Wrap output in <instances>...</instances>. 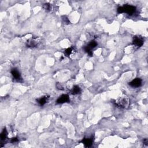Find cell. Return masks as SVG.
Instances as JSON below:
<instances>
[{
	"mask_svg": "<svg viewBox=\"0 0 148 148\" xmlns=\"http://www.w3.org/2000/svg\"><path fill=\"white\" fill-rule=\"evenodd\" d=\"M117 13H126L129 15H132L136 11V7L130 5H124L123 6H120L117 9Z\"/></svg>",
	"mask_w": 148,
	"mask_h": 148,
	"instance_id": "1",
	"label": "cell"
},
{
	"mask_svg": "<svg viewBox=\"0 0 148 148\" xmlns=\"http://www.w3.org/2000/svg\"><path fill=\"white\" fill-rule=\"evenodd\" d=\"M97 46V43L96 41H91L89 44L87 45V46H85L84 47V51L86 52H87L90 56H93V52L91 51L92 49H93Z\"/></svg>",
	"mask_w": 148,
	"mask_h": 148,
	"instance_id": "2",
	"label": "cell"
},
{
	"mask_svg": "<svg viewBox=\"0 0 148 148\" xmlns=\"http://www.w3.org/2000/svg\"><path fill=\"white\" fill-rule=\"evenodd\" d=\"M69 101V97L68 95L67 94H62V96L59 97V98L57 100L56 104H60L66 103V102H68Z\"/></svg>",
	"mask_w": 148,
	"mask_h": 148,
	"instance_id": "3",
	"label": "cell"
},
{
	"mask_svg": "<svg viewBox=\"0 0 148 148\" xmlns=\"http://www.w3.org/2000/svg\"><path fill=\"white\" fill-rule=\"evenodd\" d=\"M142 82V81L141 79L136 78L134 80H132L131 82H130L129 83V84L131 87L136 88V87H139L141 86Z\"/></svg>",
	"mask_w": 148,
	"mask_h": 148,
	"instance_id": "4",
	"label": "cell"
},
{
	"mask_svg": "<svg viewBox=\"0 0 148 148\" xmlns=\"http://www.w3.org/2000/svg\"><path fill=\"white\" fill-rule=\"evenodd\" d=\"M11 74L12 75V76H13V78L16 80V81H18V82H20L22 81V78L21 75L17 69L16 68L12 69L11 71Z\"/></svg>",
	"mask_w": 148,
	"mask_h": 148,
	"instance_id": "5",
	"label": "cell"
},
{
	"mask_svg": "<svg viewBox=\"0 0 148 148\" xmlns=\"http://www.w3.org/2000/svg\"><path fill=\"white\" fill-rule=\"evenodd\" d=\"M143 44H144V41L141 38L137 37L134 38L133 41H132V45L134 46L137 47H140L142 46Z\"/></svg>",
	"mask_w": 148,
	"mask_h": 148,
	"instance_id": "6",
	"label": "cell"
},
{
	"mask_svg": "<svg viewBox=\"0 0 148 148\" xmlns=\"http://www.w3.org/2000/svg\"><path fill=\"white\" fill-rule=\"evenodd\" d=\"M117 105H119V107H120L121 108H127L129 105V101L128 98H123L120 99L119 100V101L118 102V104Z\"/></svg>",
	"mask_w": 148,
	"mask_h": 148,
	"instance_id": "7",
	"label": "cell"
},
{
	"mask_svg": "<svg viewBox=\"0 0 148 148\" xmlns=\"http://www.w3.org/2000/svg\"><path fill=\"white\" fill-rule=\"evenodd\" d=\"M93 141V138H83L82 139L81 142L84 145V146L85 147H89L92 145Z\"/></svg>",
	"mask_w": 148,
	"mask_h": 148,
	"instance_id": "8",
	"label": "cell"
},
{
	"mask_svg": "<svg viewBox=\"0 0 148 148\" xmlns=\"http://www.w3.org/2000/svg\"><path fill=\"white\" fill-rule=\"evenodd\" d=\"M48 98H49V97H47V96H44V97L40 98L39 99L37 100V101L38 102V103H39V105H41V106H42V105H44L46 103Z\"/></svg>",
	"mask_w": 148,
	"mask_h": 148,
	"instance_id": "9",
	"label": "cell"
},
{
	"mask_svg": "<svg viewBox=\"0 0 148 148\" xmlns=\"http://www.w3.org/2000/svg\"><path fill=\"white\" fill-rule=\"evenodd\" d=\"M82 90L80 87L78 86H74L73 88L71 90V94L73 95L79 94L81 93Z\"/></svg>",
	"mask_w": 148,
	"mask_h": 148,
	"instance_id": "10",
	"label": "cell"
},
{
	"mask_svg": "<svg viewBox=\"0 0 148 148\" xmlns=\"http://www.w3.org/2000/svg\"><path fill=\"white\" fill-rule=\"evenodd\" d=\"M8 135V132L6 131V129L5 128L4 129L3 131H2L1 134V141H4V140H5Z\"/></svg>",
	"mask_w": 148,
	"mask_h": 148,
	"instance_id": "11",
	"label": "cell"
},
{
	"mask_svg": "<svg viewBox=\"0 0 148 148\" xmlns=\"http://www.w3.org/2000/svg\"><path fill=\"white\" fill-rule=\"evenodd\" d=\"M72 52V47H69V48L67 49L64 52V54L66 56H69L70 54H71V53Z\"/></svg>",
	"mask_w": 148,
	"mask_h": 148,
	"instance_id": "12",
	"label": "cell"
},
{
	"mask_svg": "<svg viewBox=\"0 0 148 148\" xmlns=\"http://www.w3.org/2000/svg\"><path fill=\"white\" fill-rule=\"evenodd\" d=\"M43 8L46 11H49L51 9V5L49 4H45L43 5Z\"/></svg>",
	"mask_w": 148,
	"mask_h": 148,
	"instance_id": "13",
	"label": "cell"
},
{
	"mask_svg": "<svg viewBox=\"0 0 148 148\" xmlns=\"http://www.w3.org/2000/svg\"><path fill=\"white\" fill-rule=\"evenodd\" d=\"M19 141V139L17 138H12L11 139V142L12 143H15V142H16Z\"/></svg>",
	"mask_w": 148,
	"mask_h": 148,
	"instance_id": "14",
	"label": "cell"
},
{
	"mask_svg": "<svg viewBox=\"0 0 148 148\" xmlns=\"http://www.w3.org/2000/svg\"><path fill=\"white\" fill-rule=\"evenodd\" d=\"M144 144L145 145H148V141H147V139H144Z\"/></svg>",
	"mask_w": 148,
	"mask_h": 148,
	"instance_id": "15",
	"label": "cell"
}]
</instances>
